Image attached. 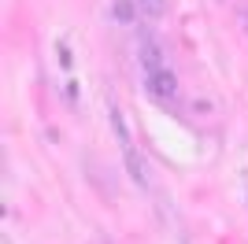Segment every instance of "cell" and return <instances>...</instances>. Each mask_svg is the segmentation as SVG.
Returning <instances> with one entry per match:
<instances>
[{
  "label": "cell",
  "mask_w": 248,
  "mask_h": 244,
  "mask_svg": "<svg viewBox=\"0 0 248 244\" xmlns=\"http://www.w3.org/2000/svg\"><path fill=\"white\" fill-rule=\"evenodd\" d=\"M148 92H152L155 100H174V92H178V78L170 71H152L148 74Z\"/></svg>",
  "instance_id": "6da1fadb"
},
{
  "label": "cell",
  "mask_w": 248,
  "mask_h": 244,
  "mask_svg": "<svg viewBox=\"0 0 248 244\" xmlns=\"http://www.w3.org/2000/svg\"><path fill=\"white\" fill-rule=\"evenodd\" d=\"M123 159H126V170H130V178H134V182L145 189V185H148V174H145V163H141V155H137L134 144H126V148H123Z\"/></svg>",
  "instance_id": "7a4b0ae2"
},
{
  "label": "cell",
  "mask_w": 248,
  "mask_h": 244,
  "mask_svg": "<svg viewBox=\"0 0 248 244\" xmlns=\"http://www.w3.org/2000/svg\"><path fill=\"white\" fill-rule=\"evenodd\" d=\"M141 67H145L148 74L152 71H163V48L155 45V41H141Z\"/></svg>",
  "instance_id": "3957f363"
},
{
  "label": "cell",
  "mask_w": 248,
  "mask_h": 244,
  "mask_svg": "<svg viewBox=\"0 0 248 244\" xmlns=\"http://www.w3.org/2000/svg\"><path fill=\"white\" fill-rule=\"evenodd\" d=\"M137 11H141V8H137L134 0H115V4H111L115 22H134V19H137Z\"/></svg>",
  "instance_id": "277c9868"
},
{
  "label": "cell",
  "mask_w": 248,
  "mask_h": 244,
  "mask_svg": "<svg viewBox=\"0 0 248 244\" xmlns=\"http://www.w3.org/2000/svg\"><path fill=\"white\" fill-rule=\"evenodd\" d=\"M111 130H115V137H119V144H130V130H126V122H123V111H115L111 107Z\"/></svg>",
  "instance_id": "5b68a950"
},
{
  "label": "cell",
  "mask_w": 248,
  "mask_h": 244,
  "mask_svg": "<svg viewBox=\"0 0 248 244\" xmlns=\"http://www.w3.org/2000/svg\"><path fill=\"white\" fill-rule=\"evenodd\" d=\"M137 8H141V15H148V19H159L167 11V0H137Z\"/></svg>",
  "instance_id": "8992f818"
},
{
  "label": "cell",
  "mask_w": 248,
  "mask_h": 244,
  "mask_svg": "<svg viewBox=\"0 0 248 244\" xmlns=\"http://www.w3.org/2000/svg\"><path fill=\"white\" fill-rule=\"evenodd\" d=\"M60 63H63V67H71V48H67V45H60Z\"/></svg>",
  "instance_id": "52a82bcc"
},
{
  "label": "cell",
  "mask_w": 248,
  "mask_h": 244,
  "mask_svg": "<svg viewBox=\"0 0 248 244\" xmlns=\"http://www.w3.org/2000/svg\"><path fill=\"white\" fill-rule=\"evenodd\" d=\"M93 244H111V241H100V237H96V241H93Z\"/></svg>",
  "instance_id": "ba28073f"
},
{
  "label": "cell",
  "mask_w": 248,
  "mask_h": 244,
  "mask_svg": "<svg viewBox=\"0 0 248 244\" xmlns=\"http://www.w3.org/2000/svg\"><path fill=\"white\" fill-rule=\"evenodd\" d=\"M245 30H248V15H245Z\"/></svg>",
  "instance_id": "9c48e42d"
}]
</instances>
